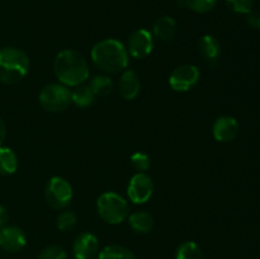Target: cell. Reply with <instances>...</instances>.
Wrapping results in <instances>:
<instances>
[{
	"mask_svg": "<svg viewBox=\"0 0 260 259\" xmlns=\"http://www.w3.org/2000/svg\"><path fill=\"white\" fill-rule=\"evenodd\" d=\"M56 78L65 86H78L89 78V65L84 56L75 50H63L55 57Z\"/></svg>",
	"mask_w": 260,
	"mask_h": 259,
	"instance_id": "1",
	"label": "cell"
},
{
	"mask_svg": "<svg viewBox=\"0 0 260 259\" xmlns=\"http://www.w3.org/2000/svg\"><path fill=\"white\" fill-rule=\"evenodd\" d=\"M91 60L94 65L106 73H119L128 65V52L119 41L108 38L94 45L91 48Z\"/></svg>",
	"mask_w": 260,
	"mask_h": 259,
	"instance_id": "2",
	"label": "cell"
},
{
	"mask_svg": "<svg viewBox=\"0 0 260 259\" xmlns=\"http://www.w3.org/2000/svg\"><path fill=\"white\" fill-rule=\"evenodd\" d=\"M29 70V58L24 51L15 47L0 50V81L15 84L22 80Z\"/></svg>",
	"mask_w": 260,
	"mask_h": 259,
	"instance_id": "3",
	"label": "cell"
},
{
	"mask_svg": "<svg viewBox=\"0 0 260 259\" xmlns=\"http://www.w3.org/2000/svg\"><path fill=\"white\" fill-rule=\"evenodd\" d=\"M96 208L102 220L111 225L123 222L128 217V203L122 196L114 192H106L99 196Z\"/></svg>",
	"mask_w": 260,
	"mask_h": 259,
	"instance_id": "4",
	"label": "cell"
},
{
	"mask_svg": "<svg viewBox=\"0 0 260 259\" xmlns=\"http://www.w3.org/2000/svg\"><path fill=\"white\" fill-rule=\"evenodd\" d=\"M41 107L47 112H62L73 103L71 91L62 84H48L38 95Z\"/></svg>",
	"mask_w": 260,
	"mask_h": 259,
	"instance_id": "5",
	"label": "cell"
},
{
	"mask_svg": "<svg viewBox=\"0 0 260 259\" xmlns=\"http://www.w3.org/2000/svg\"><path fill=\"white\" fill-rule=\"evenodd\" d=\"M46 201L55 210H62L70 205L73 200V187L61 177H52L46 187Z\"/></svg>",
	"mask_w": 260,
	"mask_h": 259,
	"instance_id": "6",
	"label": "cell"
},
{
	"mask_svg": "<svg viewBox=\"0 0 260 259\" xmlns=\"http://www.w3.org/2000/svg\"><path fill=\"white\" fill-rule=\"evenodd\" d=\"M152 193H154V183L150 175L139 172L131 178L127 188V196L129 201L136 205H142L151 198Z\"/></svg>",
	"mask_w": 260,
	"mask_h": 259,
	"instance_id": "7",
	"label": "cell"
},
{
	"mask_svg": "<svg viewBox=\"0 0 260 259\" xmlns=\"http://www.w3.org/2000/svg\"><path fill=\"white\" fill-rule=\"evenodd\" d=\"M200 70L194 65H180L174 69L169 78V84L175 91H188L197 85Z\"/></svg>",
	"mask_w": 260,
	"mask_h": 259,
	"instance_id": "8",
	"label": "cell"
},
{
	"mask_svg": "<svg viewBox=\"0 0 260 259\" xmlns=\"http://www.w3.org/2000/svg\"><path fill=\"white\" fill-rule=\"evenodd\" d=\"M127 52L135 58H144L152 52L154 38L145 28H140L131 33L127 41Z\"/></svg>",
	"mask_w": 260,
	"mask_h": 259,
	"instance_id": "9",
	"label": "cell"
},
{
	"mask_svg": "<svg viewBox=\"0 0 260 259\" xmlns=\"http://www.w3.org/2000/svg\"><path fill=\"white\" fill-rule=\"evenodd\" d=\"M27 244L24 231L18 226H4L0 229V248L7 251L22 250Z\"/></svg>",
	"mask_w": 260,
	"mask_h": 259,
	"instance_id": "10",
	"label": "cell"
},
{
	"mask_svg": "<svg viewBox=\"0 0 260 259\" xmlns=\"http://www.w3.org/2000/svg\"><path fill=\"white\" fill-rule=\"evenodd\" d=\"M99 250V240L94 234L83 233L75 239L73 253L75 259H93Z\"/></svg>",
	"mask_w": 260,
	"mask_h": 259,
	"instance_id": "11",
	"label": "cell"
},
{
	"mask_svg": "<svg viewBox=\"0 0 260 259\" xmlns=\"http://www.w3.org/2000/svg\"><path fill=\"white\" fill-rule=\"evenodd\" d=\"M213 137L218 142H231L239 134V123L234 117L222 116L213 123Z\"/></svg>",
	"mask_w": 260,
	"mask_h": 259,
	"instance_id": "12",
	"label": "cell"
},
{
	"mask_svg": "<svg viewBox=\"0 0 260 259\" xmlns=\"http://www.w3.org/2000/svg\"><path fill=\"white\" fill-rule=\"evenodd\" d=\"M198 48H200V53L203 57V60H205L211 68H215L221 55L220 41H218L215 36L205 35L203 37H201L200 43H198Z\"/></svg>",
	"mask_w": 260,
	"mask_h": 259,
	"instance_id": "13",
	"label": "cell"
},
{
	"mask_svg": "<svg viewBox=\"0 0 260 259\" xmlns=\"http://www.w3.org/2000/svg\"><path fill=\"white\" fill-rule=\"evenodd\" d=\"M118 89L119 94L123 99L132 101V99L136 98L140 93V89H141V83H140L137 74L132 70L124 71L119 79Z\"/></svg>",
	"mask_w": 260,
	"mask_h": 259,
	"instance_id": "14",
	"label": "cell"
},
{
	"mask_svg": "<svg viewBox=\"0 0 260 259\" xmlns=\"http://www.w3.org/2000/svg\"><path fill=\"white\" fill-rule=\"evenodd\" d=\"M127 218H128L129 226L135 233L147 234L154 228V218L149 212H145V211L134 212Z\"/></svg>",
	"mask_w": 260,
	"mask_h": 259,
	"instance_id": "15",
	"label": "cell"
},
{
	"mask_svg": "<svg viewBox=\"0 0 260 259\" xmlns=\"http://www.w3.org/2000/svg\"><path fill=\"white\" fill-rule=\"evenodd\" d=\"M177 33V23L172 17L159 18L154 24V35L161 41H170Z\"/></svg>",
	"mask_w": 260,
	"mask_h": 259,
	"instance_id": "16",
	"label": "cell"
},
{
	"mask_svg": "<svg viewBox=\"0 0 260 259\" xmlns=\"http://www.w3.org/2000/svg\"><path fill=\"white\" fill-rule=\"evenodd\" d=\"M18 157L9 147L0 146V174L10 175L17 172Z\"/></svg>",
	"mask_w": 260,
	"mask_h": 259,
	"instance_id": "17",
	"label": "cell"
},
{
	"mask_svg": "<svg viewBox=\"0 0 260 259\" xmlns=\"http://www.w3.org/2000/svg\"><path fill=\"white\" fill-rule=\"evenodd\" d=\"M89 88L95 96H107L113 91V81L107 75H96L90 80Z\"/></svg>",
	"mask_w": 260,
	"mask_h": 259,
	"instance_id": "18",
	"label": "cell"
},
{
	"mask_svg": "<svg viewBox=\"0 0 260 259\" xmlns=\"http://www.w3.org/2000/svg\"><path fill=\"white\" fill-rule=\"evenodd\" d=\"M94 93L91 91V89L89 88V85H78L75 86L73 91H71V101H73L74 104H76L78 107H81V108H85V107H89L93 104Z\"/></svg>",
	"mask_w": 260,
	"mask_h": 259,
	"instance_id": "19",
	"label": "cell"
},
{
	"mask_svg": "<svg viewBox=\"0 0 260 259\" xmlns=\"http://www.w3.org/2000/svg\"><path fill=\"white\" fill-rule=\"evenodd\" d=\"M98 259H136V256L126 246L108 245L99 253Z\"/></svg>",
	"mask_w": 260,
	"mask_h": 259,
	"instance_id": "20",
	"label": "cell"
},
{
	"mask_svg": "<svg viewBox=\"0 0 260 259\" xmlns=\"http://www.w3.org/2000/svg\"><path fill=\"white\" fill-rule=\"evenodd\" d=\"M175 259H202V250L194 241H185L178 246Z\"/></svg>",
	"mask_w": 260,
	"mask_h": 259,
	"instance_id": "21",
	"label": "cell"
},
{
	"mask_svg": "<svg viewBox=\"0 0 260 259\" xmlns=\"http://www.w3.org/2000/svg\"><path fill=\"white\" fill-rule=\"evenodd\" d=\"M217 4V0H184L185 7L196 13H207Z\"/></svg>",
	"mask_w": 260,
	"mask_h": 259,
	"instance_id": "22",
	"label": "cell"
},
{
	"mask_svg": "<svg viewBox=\"0 0 260 259\" xmlns=\"http://www.w3.org/2000/svg\"><path fill=\"white\" fill-rule=\"evenodd\" d=\"M56 225H57V228L61 231L71 230L76 225V215L74 212H71V211H63V212H61L58 215Z\"/></svg>",
	"mask_w": 260,
	"mask_h": 259,
	"instance_id": "23",
	"label": "cell"
},
{
	"mask_svg": "<svg viewBox=\"0 0 260 259\" xmlns=\"http://www.w3.org/2000/svg\"><path fill=\"white\" fill-rule=\"evenodd\" d=\"M38 259H68L65 249L58 245H48L38 255Z\"/></svg>",
	"mask_w": 260,
	"mask_h": 259,
	"instance_id": "24",
	"label": "cell"
},
{
	"mask_svg": "<svg viewBox=\"0 0 260 259\" xmlns=\"http://www.w3.org/2000/svg\"><path fill=\"white\" fill-rule=\"evenodd\" d=\"M226 5L238 14H249L253 10V0H226Z\"/></svg>",
	"mask_w": 260,
	"mask_h": 259,
	"instance_id": "25",
	"label": "cell"
},
{
	"mask_svg": "<svg viewBox=\"0 0 260 259\" xmlns=\"http://www.w3.org/2000/svg\"><path fill=\"white\" fill-rule=\"evenodd\" d=\"M129 161H131V165L135 169L139 170V172L141 173L146 172L150 168V165H151L150 156L149 155L144 154V152H135V154H132Z\"/></svg>",
	"mask_w": 260,
	"mask_h": 259,
	"instance_id": "26",
	"label": "cell"
},
{
	"mask_svg": "<svg viewBox=\"0 0 260 259\" xmlns=\"http://www.w3.org/2000/svg\"><path fill=\"white\" fill-rule=\"evenodd\" d=\"M246 22H248V24L250 25L253 29H260V13L253 12V10H251L248 14Z\"/></svg>",
	"mask_w": 260,
	"mask_h": 259,
	"instance_id": "27",
	"label": "cell"
},
{
	"mask_svg": "<svg viewBox=\"0 0 260 259\" xmlns=\"http://www.w3.org/2000/svg\"><path fill=\"white\" fill-rule=\"evenodd\" d=\"M8 221H9V213H8V210L4 206L0 205V229L4 228V226L7 225Z\"/></svg>",
	"mask_w": 260,
	"mask_h": 259,
	"instance_id": "28",
	"label": "cell"
},
{
	"mask_svg": "<svg viewBox=\"0 0 260 259\" xmlns=\"http://www.w3.org/2000/svg\"><path fill=\"white\" fill-rule=\"evenodd\" d=\"M5 136H7V127H5L4 121L0 118V146H2L3 141L5 140Z\"/></svg>",
	"mask_w": 260,
	"mask_h": 259,
	"instance_id": "29",
	"label": "cell"
},
{
	"mask_svg": "<svg viewBox=\"0 0 260 259\" xmlns=\"http://www.w3.org/2000/svg\"><path fill=\"white\" fill-rule=\"evenodd\" d=\"M177 2H178V4L182 5V7H183V5H184V0H177Z\"/></svg>",
	"mask_w": 260,
	"mask_h": 259,
	"instance_id": "30",
	"label": "cell"
}]
</instances>
